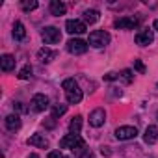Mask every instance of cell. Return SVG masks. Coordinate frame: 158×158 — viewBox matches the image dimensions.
<instances>
[{"label":"cell","mask_w":158,"mask_h":158,"mask_svg":"<svg viewBox=\"0 0 158 158\" xmlns=\"http://www.w3.org/2000/svg\"><path fill=\"white\" fill-rule=\"evenodd\" d=\"M60 147H61V149H71L73 152H82V151L86 149V143H84V139L80 138V134H67V136L61 138Z\"/></svg>","instance_id":"1"},{"label":"cell","mask_w":158,"mask_h":158,"mask_svg":"<svg viewBox=\"0 0 158 158\" xmlns=\"http://www.w3.org/2000/svg\"><path fill=\"white\" fill-rule=\"evenodd\" d=\"M88 43H89L91 47H95V48H102V47H106V45L110 43V34L104 32V30H95V32L89 34Z\"/></svg>","instance_id":"2"},{"label":"cell","mask_w":158,"mask_h":158,"mask_svg":"<svg viewBox=\"0 0 158 158\" xmlns=\"http://www.w3.org/2000/svg\"><path fill=\"white\" fill-rule=\"evenodd\" d=\"M41 37H43V41H45L47 45H56V43H60V39H61V32H60L56 26H47V28H43Z\"/></svg>","instance_id":"3"},{"label":"cell","mask_w":158,"mask_h":158,"mask_svg":"<svg viewBox=\"0 0 158 158\" xmlns=\"http://www.w3.org/2000/svg\"><path fill=\"white\" fill-rule=\"evenodd\" d=\"M30 108H32L34 112H45V110L48 108V97L43 95V93L34 95L32 101H30Z\"/></svg>","instance_id":"4"},{"label":"cell","mask_w":158,"mask_h":158,"mask_svg":"<svg viewBox=\"0 0 158 158\" xmlns=\"http://www.w3.org/2000/svg\"><path fill=\"white\" fill-rule=\"evenodd\" d=\"M138 136V128L136 127H130V125H125V127H119L115 130V138L121 139V141H127V139H134Z\"/></svg>","instance_id":"5"},{"label":"cell","mask_w":158,"mask_h":158,"mask_svg":"<svg viewBox=\"0 0 158 158\" xmlns=\"http://www.w3.org/2000/svg\"><path fill=\"white\" fill-rule=\"evenodd\" d=\"M88 45L89 43L84 39H71L67 43V50L71 54H84V52H88Z\"/></svg>","instance_id":"6"},{"label":"cell","mask_w":158,"mask_h":158,"mask_svg":"<svg viewBox=\"0 0 158 158\" xmlns=\"http://www.w3.org/2000/svg\"><path fill=\"white\" fill-rule=\"evenodd\" d=\"M65 30H67L69 34H84V32L88 30V26H86V23H84V21L69 19V21L65 23Z\"/></svg>","instance_id":"7"},{"label":"cell","mask_w":158,"mask_h":158,"mask_svg":"<svg viewBox=\"0 0 158 158\" xmlns=\"http://www.w3.org/2000/svg\"><path fill=\"white\" fill-rule=\"evenodd\" d=\"M152 39H154V34H152V30H149V28H143V30L136 35V43H138L139 47H147V45H151Z\"/></svg>","instance_id":"8"},{"label":"cell","mask_w":158,"mask_h":158,"mask_svg":"<svg viewBox=\"0 0 158 158\" xmlns=\"http://www.w3.org/2000/svg\"><path fill=\"white\" fill-rule=\"evenodd\" d=\"M114 26L117 30H132L138 26V19H132V17H123V19H117L114 23Z\"/></svg>","instance_id":"9"},{"label":"cell","mask_w":158,"mask_h":158,"mask_svg":"<svg viewBox=\"0 0 158 158\" xmlns=\"http://www.w3.org/2000/svg\"><path fill=\"white\" fill-rule=\"evenodd\" d=\"M104 119H106V112L102 108H97L89 114V125L91 127H101L104 125Z\"/></svg>","instance_id":"10"},{"label":"cell","mask_w":158,"mask_h":158,"mask_svg":"<svg viewBox=\"0 0 158 158\" xmlns=\"http://www.w3.org/2000/svg\"><path fill=\"white\" fill-rule=\"evenodd\" d=\"M65 97H67V102H69V104H78V102L82 101L84 93H82V89H80V88H74V89L65 91Z\"/></svg>","instance_id":"11"},{"label":"cell","mask_w":158,"mask_h":158,"mask_svg":"<svg viewBox=\"0 0 158 158\" xmlns=\"http://www.w3.org/2000/svg\"><path fill=\"white\" fill-rule=\"evenodd\" d=\"M37 58H39L41 61L48 63V61H52V60L56 58V50H52V48H48V47H43V48L37 50Z\"/></svg>","instance_id":"12"},{"label":"cell","mask_w":158,"mask_h":158,"mask_svg":"<svg viewBox=\"0 0 158 158\" xmlns=\"http://www.w3.org/2000/svg\"><path fill=\"white\" fill-rule=\"evenodd\" d=\"M156 139H158V127H156V125L147 127L145 136H143V141H145V143H149V145H152Z\"/></svg>","instance_id":"13"},{"label":"cell","mask_w":158,"mask_h":158,"mask_svg":"<svg viewBox=\"0 0 158 158\" xmlns=\"http://www.w3.org/2000/svg\"><path fill=\"white\" fill-rule=\"evenodd\" d=\"M6 128H8V130H11V132L19 130V128H21V117H19L17 114L8 115V117H6Z\"/></svg>","instance_id":"14"},{"label":"cell","mask_w":158,"mask_h":158,"mask_svg":"<svg viewBox=\"0 0 158 158\" xmlns=\"http://www.w3.org/2000/svg\"><path fill=\"white\" fill-rule=\"evenodd\" d=\"M28 145L39 147V149H47V147H48V139H47V138H43L41 134H34L32 138H28Z\"/></svg>","instance_id":"15"},{"label":"cell","mask_w":158,"mask_h":158,"mask_svg":"<svg viewBox=\"0 0 158 158\" xmlns=\"http://www.w3.org/2000/svg\"><path fill=\"white\" fill-rule=\"evenodd\" d=\"M0 67H2V71H4V73H8V71L15 69V58H13L11 54H4L2 58H0Z\"/></svg>","instance_id":"16"},{"label":"cell","mask_w":158,"mask_h":158,"mask_svg":"<svg viewBox=\"0 0 158 158\" xmlns=\"http://www.w3.org/2000/svg\"><path fill=\"white\" fill-rule=\"evenodd\" d=\"M65 11H67V8H65L63 2H60V0H52L50 2V13L52 15L60 17V15H65Z\"/></svg>","instance_id":"17"},{"label":"cell","mask_w":158,"mask_h":158,"mask_svg":"<svg viewBox=\"0 0 158 158\" xmlns=\"http://www.w3.org/2000/svg\"><path fill=\"white\" fill-rule=\"evenodd\" d=\"M99 11L97 10H86L84 11V23L86 24H93V23H97L99 21Z\"/></svg>","instance_id":"18"},{"label":"cell","mask_w":158,"mask_h":158,"mask_svg":"<svg viewBox=\"0 0 158 158\" xmlns=\"http://www.w3.org/2000/svg\"><path fill=\"white\" fill-rule=\"evenodd\" d=\"M13 37L17 41H23L26 37V30H24V24L23 23H15V26H13Z\"/></svg>","instance_id":"19"},{"label":"cell","mask_w":158,"mask_h":158,"mask_svg":"<svg viewBox=\"0 0 158 158\" xmlns=\"http://www.w3.org/2000/svg\"><path fill=\"white\" fill-rule=\"evenodd\" d=\"M80 128H82V117L76 115V117H73V121L69 123V130H71V134H78V132H80Z\"/></svg>","instance_id":"20"},{"label":"cell","mask_w":158,"mask_h":158,"mask_svg":"<svg viewBox=\"0 0 158 158\" xmlns=\"http://www.w3.org/2000/svg\"><path fill=\"white\" fill-rule=\"evenodd\" d=\"M21 8H23L24 11H32V10L37 8V2H35V0H23V2H21Z\"/></svg>","instance_id":"21"},{"label":"cell","mask_w":158,"mask_h":158,"mask_svg":"<svg viewBox=\"0 0 158 158\" xmlns=\"http://www.w3.org/2000/svg\"><path fill=\"white\" fill-rule=\"evenodd\" d=\"M61 88H63L65 91H69V89H74V88H78V84H76V80H74V78H65V80H63V84H61Z\"/></svg>","instance_id":"22"},{"label":"cell","mask_w":158,"mask_h":158,"mask_svg":"<svg viewBox=\"0 0 158 158\" xmlns=\"http://www.w3.org/2000/svg\"><path fill=\"white\" fill-rule=\"evenodd\" d=\"M30 76H32V67H30V65H24V67L19 71V78H21V80H28Z\"/></svg>","instance_id":"23"},{"label":"cell","mask_w":158,"mask_h":158,"mask_svg":"<svg viewBox=\"0 0 158 158\" xmlns=\"http://www.w3.org/2000/svg\"><path fill=\"white\" fill-rule=\"evenodd\" d=\"M65 112H67V106H65V104H58V106H54V108H52V117L56 119V117L63 115Z\"/></svg>","instance_id":"24"},{"label":"cell","mask_w":158,"mask_h":158,"mask_svg":"<svg viewBox=\"0 0 158 158\" xmlns=\"http://www.w3.org/2000/svg\"><path fill=\"white\" fill-rule=\"evenodd\" d=\"M121 78H123V80L127 82V84H130L132 82V71L130 69H125V71H121V74H119Z\"/></svg>","instance_id":"25"},{"label":"cell","mask_w":158,"mask_h":158,"mask_svg":"<svg viewBox=\"0 0 158 158\" xmlns=\"http://www.w3.org/2000/svg\"><path fill=\"white\" fill-rule=\"evenodd\" d=\"M134 67H136V71H139L141 74L145 73V65H143V63H141L139 60H136V61H134Z\"/></svg>","instance_id":"26"},{"label":"cell","mask_w":158,"mask_h":158,"mask_svg":"<svg viewBox=\"0 0 158 158\" xmlns=\"http://www.w3.org/2000/svg\"><path fill=\"white\" fill-rule=\"evenodd\" d=\"M48 158H63V154L60 151H52V152H48Z\"/></svg>","instance_id":"27"},{"label":"cell","mask_w":158,"mask_h":158,"mask_svg":"<svg viewBox=\"0 0 158 158\" xmlns=\"http://www.w3.org/2000/svg\"><path fill=\"white\" fill-rule=\"evenodd\" d=\"M104 78H106V80H115V78H119V74L117 73H108Z\"/></svg>","instance_id":"28"},{"label":"cell","mask_w":158,"mask_h":158,"mask_svg":"<svg viewBox=\"0 0 158 158\" xmlns=\"http://www.w3.org/2000/svg\"><path fill=\"white\" fill-rule=\"evenodd\" d=\"M152 28H154V30H158V19H156L154 23H152Z\"/></svg>","instance_id":"29"},{"label":"cell","mask_w":158,"mask_h":158,"mask_svg":"<svg viewBox=\"0 0 158 158\" xmlns=\"http://www.w3.org/2000/svg\"><path fill=\"white\" fill-rule=\"evenodd\" d=\"M28 158H37V154H30V156H28Z\"/></svg>","instance_id":"30"},{"label":"cell","mask_w":158,"mask_h":158,"mask_svg":"<svg viewBox=\"0 0 158 158\" xmlns=\"http://www.w3.org/2000/svg\"><path fill=\"white\" fill-rule=\"evenodd\" d=\"M63 158H65V156H63Z\"/></svg>","instance_id":"31"},{"label":"cell","mask_w":158,"mask_h":158,"mask_svg":"<svg viewBox=\"0 0 158 158\" xmlns=\"http://www.w3.org/2000/svg\"><path fill=\"white\" fill-rule=\"evenodd\" d=\"M156 86H158V84H156Z\"/></svg>","instance_id":"32"}]
</instances>
